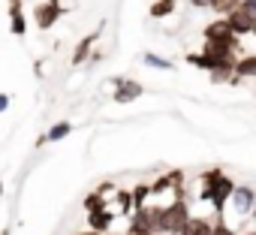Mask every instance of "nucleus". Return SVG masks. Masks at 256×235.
<instances>
[{
    "label": "nucleus",
    "mask_w": 256,
    "mask_h": 235,
    "mask_svg": "<svg viewBox=\"0 0 256 235\" xmlns=\"http://www.w3.org/2000/svg\"><path fill=\"white\" fill-rule=\"evenodd\" d=\"M232 190H235V181L220 166H214V169H205L199 175V193H196L193 202H205V205H211V211L223 214L226 205H229Z\"/></svg>",
    "instance_id": "obj_1"
},
{
    "label": "nucleus",
    "mask_w": 256,
    "mask_h": 235,
    "mask_svg": "<svg viewBox=\"0 0 256 235\" xmlns=\"http://www.w3.org/2000/svg\"><path fill=\"white\" fill-rule=\"evenodd\" d=\"M190 220V199H169L160 211V235H181L184 223Z\"/></svg>",
    "instance_id": "obj_2"
},
{
    "label": "nucleus",
    "mask_w": 256,
    "mask_h": 235,
    "mask_svg": "<svg viewBox=\"0 0 256 235\" xmlns=\"http://www.w3.org/2000/svg\"><path fill=\"white\" fill-rule=\"evenodd\" d=\"M202 36H205V42H217V46H226V48H232L235 54H244V48H241V40L229 30V24L223 22V18H214V22H208L205 28H202Z\"/></svg>",
    "instance_id": "obj_3"
},
{
    "label": "nucleus",
    "mask_w": 256,
    "mask_h": 235,
    "mask_svg": "<svg viewBox=\"0 0 256 235\" xmlns=\"http://www.w3.org/2000/svg\"><path fill=\"white\" fill-rule=\"evenodd\" d=\"M112 84H114L112 102H118V106H126V102H136V100H139V96L145 94L142 82H136V78H124V76H112Z\"/></svg>",
    "instance_id": "obj_4"
},
{
    "label": "nucleus",
    "mask_w": 256,
    "mask_h": 235,
    "mask_svg": "<svg viewBox=\"0 0 256 235\" xmlns=\"http://www.w3.org/2000/svg\"><path fill=\"white\" fill-rule=\"evenodd\" d=\"M60 16H66V6H52V4H36L34 6V22H36L40 30H52L60 22Z\"/></svg>",
    "instance_id": "obj_5"
},
{
    "label": "nucleus",
    "mask_w": 256,
    "mask_h": 235,
    "mask_svg": "<svg viewBox=\"0 0 256 235\" xmlns=\"http://www.w3.org/2000/svg\"><path fill=\"white\" fill-rule=\"evenodd\" d=\"M102 28H106V22H100V28H96V30H90L84 40H78V42H76V48H72V58H70V64H72V66H82V64H88L90 52L96 48V40H100Z\"/></svg>",
    "instance_id": "obj_6"
},
{
    "label": "nucleus",
    "mask_w": 256,
    "mask_h": 235,
    "mask_svg": "<svg viewBox=\"0 0 256 235\" xmlns=\"http://www.w3.org/2000/svg\"><path fill=\"white\" fill-rule=\"evenodd\" d=\"M253 199H256V190L253 187H247V184H235V190H232V196H229V205H232V211L238 214V217H247L250 214V208H253Z\"/></svg>",
    "instance_id": "obj_7"
},
{
    "label": "nucleus",
    "mask_w": 256,
    "mask_h": 235,
    "mask_svg": "<svg viewBox=\"0 0 256 235\" xmlns=\"http://www.w3.org/2000/svg\"><path fill=\"white\" fill-rule=\"evenodd\" d=\"M223 22L229 24V30H232L238 40H241V36H247V34L253 30V24H256V18H253V16H247L244 10H235V12H232V16H226Z\"/></svg>",
    "instance_id": "obj_8"
},
{
    "label": "nucleus",
    "mask_w": 256,
    "mask_h": 235,
    "mask_svg": "<svg viewBox=\"0 0 256 235\" xmlns=\"http://www.w3.org/2000/svg\"><path fill=\"white\" fill-rule=\"evenodd\" d=\"M118 220V214L112 211V208H102V211H94V214H88V229L90 232H100V235H106L108 229H112V223Z\"/></svg>",
    "instance_id": "obj_9"
},
{
    "label": "nucleus",
    "mask_w": 256,
    "mask_h": 235,
    "mask_svg": "<svg viewBox=\"0 0 256 235\" xmlns=\"http://www.w3.org/2000/svg\"><path fill=\"white\" fill-rule=\"evenodd\" d=\"M211 217L208 214H190V220L184 223L181 235H211Z\"/></svg>",
    "instance_id": "obj_10"
},
{
    "label": "nucleus",
    "mask_w": 256,
    "mask_h": 235,
    "mask_svg": "<svg viewBox=\"0 0 256 235\" xmlns=\"http://www.w3.org/2000/svg\"><path fill=\"white\" fill-rule=\"evenodd\" d=\"M241 82L244 78H256V54H250V52H244V54H238V60H235V70H232Z\"/></svg>",
    "instance_id": "obj_11"
},
{
    "label": "nucleus",
    "mask_w": 256,
    "mask_h": 235,
    "mask_svg": "<svg viewBox=\"0 0 256 235\" xmlns=\"http://www.w3.org/2000/svg\"><path fill=\"white\" fill-rule=\"evenodd\" d=\"M114 214H120V217H130L133 214V196H130V190H114Z\"/></svg>",
    "instance_id": "obj_12"
},
{
    "label": "nucleus",
    "mask_w": 256,
    "mask_h": 235,
    "mask_svg": "<svg viewBox=\"0 0 256 235\" xmlns=\"http://www.w3.org/2000/svg\"><path fill=\"white\" fill-rule=\"evenodd\" d=\"M208 10H211L217 18H226V16H232L235 10H241V0H208Z\"/></svg>",
    "instance_id": "obj_13"
},
{
    "label": "nucleus",
    "mask_w": 256,
    "mask_h": 235,
    "mask_svg": "<svg viewBox=\"0 0 256 235\" xmlns=\"http://www.w3.org/2000/svg\"><path fill=\"white\" fill-rule=\"evenodd\" d=\"M175 6H178V0H154L151 10H148V16L151 18H169L175 12Z\"/></svg>",
    "instance_id": "obj_14"
},
{
    "label": "nucleus",
    "mask_w": 256,
    "mask_h": 235,
    "mask_svg": "<svg viewBox=\"0 0 256 235\" xmlns=\"http://www.w3.org/2000/svg\"><path fill=\"white\" fill-rule=\"evenodd\" d=\"M142 64H145V66H151V70H166V72H172V70H175V64H172V60H166V58H160V54H154V52H145V54H142Z\"/></svg>",
    "instance_id": "obj_15"
},
{
    "label": "nucleus",
    "mask_w": 256,
    "mask_h": 235,
    "mask_svg": "<svg viewBox=\"0 0 256 235\" xmlns=\"http://www.w3.org/2000/svg\"><path fill=\"white\" fill-rule=\"evenodd\" d=\"M70 133H72V124H70V121H58V124H52V127H48L46 142H60V139H66Z\"/></svg>",
    "instance_id": "obj_16"
},
{
    "label": "nucleus",
    "mask_w": 256,
    "mask_h": 235,
    "mask_svg": "<svg viewBox=\"0 0 256 235\" xmlns=\"http://www.w3.org/2000/svg\"><path fill=\"white\" fill-rule=\"evenodd\" d=\"M130 196H133V211L145 208L148 199H151V184H136V187L130 190Z\"/></svg>",
    "instance_id": "obj_17"
},
{
    "label": "nucleus",
    "mask_w": 256,
    "mask_h": 235,
    "mask_svg": "<svg viewBox=\"0 0 256 235\" xmlns=\"http://www.w3.org/2000/svg\"><path fill=\"white\" fill-rule=\"evenodd\" d=\"M82 205H84V211H88V214H94V211L108 208V199H106V196H100L96 190H90V193L84 196V202H82Z\"/></svg>",
    "instance_id": "obj_18"
},
{
    "label": "nucleus",
    "mask_w": 256,
    "mask_h": 235,
    "mask_svg": "<svg viewBox=\"0 0 256 235\" xmlns=\"http://www.w3.org/2000/svg\"><path fill=\"white\" fill-rule=\"evenodd\" d=\"M10 34H12V36H24V34H28V18H24V12H22V16H10Z\"/></svg>",
    "instance_id": "obj_19"
},
{
    "label": "nucleus",
    "mask_w": 256,
    "mask_h": 235,
    "mask_svg": "<svg viewBox=\"0 0 256 235\" xmlns=\"http://www.w3.org/2000/svg\"><path fill=\"white\" fill-rule=\"evenodd\" d=\"M211 235H238V232H235L226 220H220V223H214V226H211Z\"/></svg>",
    "instance_id": "obj_20"
},
{
    "label": "nucleus",
    "mask_w": 256,
    "mask_h": 235,
    "mask_svg": "<svg viewBox=\"0 0 256 235\" xmlns=\"http://www.w3.org/2000/svg\"><path fill=\"white\" fill-rule=\"evenodd\" d=\"M6 12L10 16H22L24 12V0H6Z\"/></svg>",
    "instance_id": "obj_21"
},
{
    "label": "nucleus",
    "mask_w": 256,
    "mask_h": 235,
    "mask_svg": "<svg viewBox=\"0 0 256 235\" xmlns=\"http://www.w3.org/2000/svg\"><path fill=\"white\" fill-rule=\"evenodd\" d=\"M241 10H244L247 16H253V18H256V0H241Z\"/></svg>",
    "instance_id": "obj_22"
},
{
    "label": "nucleus",
    "mask_w": 256,
    "mask_h": 235,
    "mask_svg": "<svg viewBox=\"0 0 256 235\" xmlns=\"http://www.w3.org/2000/svg\"><path fill=\"white\" fill-rule=\"evenodd\" d=\"M96 193H100V196H108V193H114V184H112V181H102V184L96 187Z\"/></svg>",
    "instance_id": "obj_23"
},
{
    "label": "nucleus",
    "mask_w": 256,
    "mask_h": 235,
    "mask_svg": "<svg viewBox=\"0 0 256 235\" xmlns=\"http://www.w3.org/2000/svg\"><path fill=\"white\" fill-rule=\"evenodd\" d=\"M102 58H106V54H102L100 48H94V52H90V58H88V64H100Z\"/></svg>",
    "instance_id": "obj_24"
},
{
    "label": "nucleus",
    "mask_w": 256,
    "mask_h": 235,
    "mask_svg": "<svg viewBox=\"0 0 256 235\" xmlns=\"http://www.w3.org/2000/svg\"><path fill=\"white\" fill-rule=\"evenodd\" d=\"M34 72H36V78H42V72H46V64H42V60H34Z\"/></svg>",
    "instance_id": "obj_25"
},
{
    "label": "nucleus",
    "mask_w": 256,
    "mask_h": 235,
    "mask_svg": "<svg viewBox=\"0 0 256 235\" xmlns=\"http://www.w3.org/2000/svg\"><path fill=\"white\" fill-rule=\"evenodd\" d=\"M10 102H12V100H10V94H0V112H6V108H10Z\"/></svg>",
    "instance_id": "obj_26"
},
{
    "label": "nucleus",
    "mask_w": 256,
    "mask_h": 235,
    "mask_svg": "<svg viewBox=\"0 0 256 235\" xmlns=\"http://www.w3.org/2000/svg\"><path fill=\"white\" fill-rule=\"evenodd\" d=\"M190 6H196V10H208V0H187Z\"/></svg>",
    "instance_id": "obj_27"
},
{
    "label": "nucleus",
    "mask_w": 256,
    "mask_h": 235,
    "mask_svg": "<svg viewBox=\"0 0 256 235\" xmlns=\"http://www.w3.org/2000/svg\"><path fill=\"white\" fill-rule=\"evenodd\" d=\"M0 235H12V226H4V229H0Z\"/></svg>",
    "instance_id": "obj_28"
},
{
    "label": "nucleus",
    "mask_w": 256,
    "mask_h": 235,
    "mask_svg": "<svg viewBox=\"0 0 256 235\" xmlns=\"http://www.w3.org/2000/svg\"><path fill=\"white\" fill-rule=\"evenodd\" d=\"M250 217L256 220V199H253V208H250Z\"/></svg>",
    "instance_id": "obj_29"
},
{
    "label": "nucleus",
    "mask_w": 256,
    "mask_h": 235,
    "mask_svg": "<svg viewBox=\"0 0 256 235\" xmlns=\"http://www.w3.org/2000/svg\"><path fill=\"white\" fill-rule=\"evenodd\" d=\"M76 235H100V232H90V229H84V232H76Z\"/></svg>",
    "instance_id": "obj_30"
},
{
    "label": "nucleus",
    "mask_w": 256,
    "mask_h": 235,
    "mask_svg": "<svg viewBox=\"0 0 256 235\" xmlns=\"http://www.w3.org/2000/svg\"><path fill=\"white\" fill-rule=\"evenodd\" d=\"M46 4H52V6H60V0H46Z\"/></svg>",
    "instance_id": "obj_31"
},
{
    "label": "nucleus",
    "mask_w": 256,
    "mask_h": 235,
    "mask_svg": "<svg viewBox=\"0 0 256 235\" xmlns=\"http://www.w3.org/2000/svg\"><path fill=\"white\" fill-rule=\"evenodd\" d=\"M250 36H253V40H256V24H253V30H250Z\"/></svg>",
    "instance_id": "obj_32"
},
{
    "label": "nucleus",
    "mask_w": 256,
    "mask_h": 235,
    "mask_svg": "<svg viewBox=\"0 0 256 235\" xmlns=\"http://www.w3.org/2000/svg\"><path fill=\"white\" fill-rule=\"evenodd\" d=\"M4 190H6V187H4V181H0V196H4Z\"/></svg>",
    "instance_id": "obj_33"
},
{
    "label": "nucleus",
    "mask_w": 256,
    "mask_h": 235,
    "mask_svg": "<svg viewBox=\"0 0 256 235\" xmlns=\"http://www.w3.org/2000/svg\"><path fill=\"white\" fill-rule=\"evenodd\" d=\"M244 235H256V229H250V232H244Z\"/></svg>",
    "instance_id": "obj_34"
}]
</instances>
